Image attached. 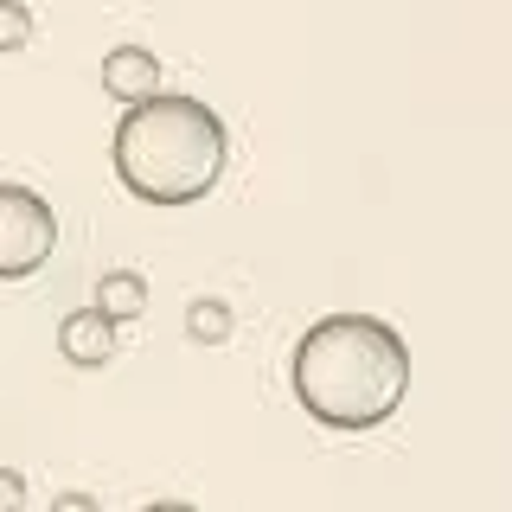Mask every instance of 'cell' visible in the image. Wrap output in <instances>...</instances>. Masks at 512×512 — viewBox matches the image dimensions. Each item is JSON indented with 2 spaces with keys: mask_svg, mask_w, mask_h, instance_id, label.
<instances>
[{
  "mask_svg": "<svg viewBox=\"0 0 512 512\" xmlns=\"http://www.w3.org/2000/svg\"><path fill=\"white\" fill-rule=\"evenodd\" d=\"M58 250V212L32 186H0V282H26Z\"/></svg>",
  "mask_w": 512,
  "mask_h": 512,
  "instance_id": "3957f363",
  "label": "cell"
},
{
  "mask_svg": "<svg viewBox=\"0 0 512 512\" xmlns=\"http://www.w3.org/2000/svg\"><path fill=\"white\" fill-rule=\"evenodd\" d=\"M0 512H26V474L0 468Z\"/></svg>",
  "mask_w": 512,
  "mask_h": 512,
  "instance_id": "9c48e42d",
  "label": "cell"
},
{
  "mask_svg": "<svg viewBox=\"0 0 512 512\" xmlns=\"http://www.w3.org/2000/svg\"><path fill=\"white\" fill-rule=\"evenodd\" d=\"M58 352L71 365H109L116 359V320H103L96 308H71L58 320Z\"/></svg>",
  "mask_w": 512,
  "mask_h": 512,
  "instance_id": "277c9868",
  "label": "cell"
},
{
  "mask_svg": "<svg viewBox=\"0 0 512 512\" xmlns=\"http://www.w3.org/2000/svg\"><path fill=\"white\" fill-rule=\"evenodd\" d=\"M32 39V7L26 0H0V52H26Z\"/></svg>",
  "mask_w": 512,
  "mask_h": 512,
  "instance_id": "ba28073f",
  "label": "cell"
},
{
  "mask_svg": "<svg viewBox=\"0 0 512 512\" xmlns=\"http://www.w3.org/2000/svg\"><path fill=\"white\" fill-rule=\"evenodd\" d=\"M90 308L103 314V320H116V327H122V320H141V314H148V282H141L135 269H109V276L96 282Z\"/></svg>",
  "mask_w": 512,
  "mask_h": 512,
  "instance_id": "8992f818",
  "label": "cell"
},
{
  "mask_svg": "<svg viewBox=\"0 0 512 512\" xmlns=\"http://www.w3.org/2000/svg\"><path fill=\"white\" fill-rule=\"evenodd\" d=\"M288 384H295L301 410H308L320 429L359 436V429H378L404 410L410 346H404V333L378 314H327L301 333Z\"/></svg>",
  "mask_w": 512,
  "mask_h": 512,
  "instance_id": "6da1fadb",
  "label": "cell"
},
{
  "mask_svg": "<svg viewBox=\"0 0 512 512\" xmlns=\"http://www.w3.org/2000/svg\"><path fill=\"white\" fill-rule=\"evenodd\" d=\"M141 512H199V506H186V500H154V506H141Z\"/></svg>",
  "mask_w": 512,
  "mask_h": 512,
  "instance_id": "8fae6325",
  "label": "cell"
},
{
  "mask_svg": "<svg viewBox=\"0 0 512 512\" xmlns=\"http://www.w3.org/2000/svg\"><path fill=\"white\" fill-rule=\"evenodd\" d=\"M231 327H237V314H231V301H218V295H199L186 308V340H199V346H224Z\"/></svg>",
  "mask_w": 512,
  "mask_h": 512,
  "instance_id": "52a82bcc",
  "label": "cell"
},
{
  "mask_svg": "<svg viewBox=\"0 0 512 512\" xmlns=\"http://www.w3.org/2000/svg\"><path fill=\"white\" fill-rule=\"evenodd\" d=\"M231 135L218 109L180 90H154L148 103H128L116 122V180L148 205H192L218 186Z\"/></svg>",
  "mask_w": 512,
  "mask_h": 512,
  "instance_id": "7a4b0ae2",
  "label": "cell"
},
{
  "mask_svg": "<svg viewBox=\"0 0 512 512\" xmlns=\"http://www.w3.org/2000/svg\"><path fill=\"white\" fill-rule=\"evenodd\" d=\"M103 90L116 96V103H148L160 90V58L148 45H116V52L103 58Z\"/></svg>",
  "mask_w": 512,
  "mask_h": 512,
  "instance_id": "5b68a950",
  "label": "cell"
},
{
  "mask_svg": "<svg viewBox=\"0 0 512 512\" xmlns=\"http://www.w3.org/2000/svg\"><path fill=\"white\" fill-rule=\"evenodd\" d=\"M52 512H103V506H96L90 493H58V500H52Z\"/></svg>",
  "mask_w": 512,
  "mask_h": 512,
  "instance_id": "30bf717a",
  "label": "cell"
}]
</instances>
